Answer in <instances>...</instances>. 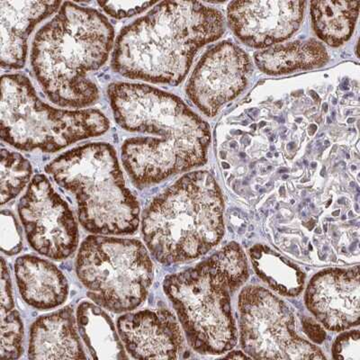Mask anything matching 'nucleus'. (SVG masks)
Here are the masks:
<instances>
[{
  "label": "nucleus",
  "mask_w": 360,
  "mask_h": 360,
  "mask_svg": "<svg viewBox=\"0 0 360 360\" xmlns=\"http://www.w3.org/2000/svg\"><path fill=\"white\" fill-rule=\"evenodd\" d=\"M281 193L282 195L285 194V189H284V188H281Z\"/></svg>",
  "instance_id": "obj_38"
},
{
  "label": "nucleus",
  "mask_w": 360,
  "mask_h": 360,
  "mask_svg": "<svg viewBox=\"0 0 360 360\" xmlns=\"http://www.w3.org/2000/svg\"><path fill=\"white\" fill-rule=\"evenodd\" d=\"M239 308L243 348L253 359H324L316 347L295 333L289 307L266 289H243Z\"/></svg>",
  "instance_id": "obj_9"
},
{
  "label": "nucleus",
  "mask_w": 360,
  "mask_h": 360,
  "mask_svg": "<svg viewBox=\"0 0 360 360\" xmlns=\"http://www.w3.org/2000/svg\"><path fill=\"white\" fill-rule=\"evenodd\" d=\"M311 96H313V98L316 99V101H320L319 96H318V95L315 94V93L314 91H311Z\"/></svg>",
  "instance_id": "obj_32"
},
{
  "label": "nucleus",
  "mask_w": 360,
  "mask_h": 360,
  "mask_svg": "<svg viewBox=\"0 0 360 360\" xmlns=\"http://www.w3.org/2000/svg\"><path fill=\"white\" fill-rule=\"evenodd\" d=\"M24 326L17 310L1 309V349L2 359H17L22 354Z\"/></svg>",
  "instance_id": "obj_24"
},
{
  "label": "nucleus",
  "mask_w": 360,
  "mask_h": 360,
  "mask_svg": "<svg viewBox=\"0 0 360 360\" xmlns=\"http://www.w3.org/2000/svg\"><path fill=\"white\" fill-rule=\"evenodd\" d=\"M265 125H266L265 122H262V123L259 124V127H265Z\"/></svg>",
  "instance_id": "obj_36"
},
{
  "label": "nucleus",
  "mask_w": 360,
  "mask_h": 360,
  "mask_svg": "<svg viewBox=\"0 0 360 360\" xmlns=\"http://www.w3.org/2000/svg\"><path fill=\"white\" fill-rule=\"evenodd\" d=\"M328 123L330 124V119L328 118Z\"/></svg>",
  "instance_id": "obj_42"
},
{
  "label": "nucleus",
  "mask_w": 360,
  "mask_h": 360,
  "mask_svg": "<svg viewBox=\"0 0 360 360\" xmlns=\"http://www.w3.org/2000/svg\"><path fill=\"white\" fill-rule=\"evenodd\" d=\"M250 254L258 275L274 290L288 297L300 294L305 276L297 265L266 246L253 247Z\"/></svg>",
  "instance_id": "obj_21"
},
{
  "label": "nucleus",
  "mask_w": 360,
  "mask_h": 360,
  "mask_svg": "<svg viewBox=\"0 0 360 360\" xmlns=\"http://www.w3.org/2000/svg\"><path fill=\"white\" fill-rule=\"evenodd\" d=\"M141 231L154 258L172 264L199 258L224 233V199L207 172L189 173L150 202Z\"/></svg>",
  "instance_id": "obj_4"
},
{
  "label": "nucleus",
  "mask_w": 360,
  "mask_h": 360,
  "mask_svg": "<svg viewBox=\"0 0 360 360\" xmlns=\"http://www.w3.org/2000/svg\"><path fill=\"white\" fill-rule=\"evenodd\" d=\"M333 358L335 359H360V335L359 330L342 334L334 343Z\"/></svg>",
  "instance_id": "obj_27"
},
{
  "label": "nucleus",
  "mask_w": 360,
  "mask_h": 360,
  "mask_svg": "<svg viewBox=\"0 0 360 360\" xmlns=\"http://www.w3.org/2000/svg\"><path fill=\"white\" fill-rule=\"evenodd\" d=\"M1 273V309H14L15 303L12 295L11 276L4 259H2Z\"/></svg>",
  "instance_id": "obj_28"
},
{
  "label": "nucleus",
  "mask_w": 360,
  "mask_h": 360,
  "mask_svg": "<svg viewBox=\"0 0 360 360\" xmlns=\"http://www.w3.org/2000/svg\"><path fill=\"white\" fill-rule=\"evenodd\" d=\"M326 47L315 40L295 41L259 51L255 63L269 75L290 73L297 70L320 68L328 63Z\"/></svg>",
  "instance_id": "obj_19"
},
{
  "label": "nucleus",
  "mask_w": 360,
  "mask_h": 360,
  "mask_svg": "<svg viewBox=\"0 0 360 360\" xmlns=\"http://www.w3.org/2000/svg\"><path fill=\"white\" fill-rule=\"evenodd\" d=\"M336 149H337V146H335L333 147V152H335Z\"/></svg>",
  "instance_id": "obj_41"
},
{
  "label": "nucleus",
  "mask_w": 360,
  "mask_h": 360,
  "mask_svg": "<svg viewBox=\"0 0 360 360\" xmlns=\"http://www.w3.org/2000/svg\"><path fill=\"white\" fill-rule=\"evenodd\" d=\"M114 41V27L101 12L63 3L32 46V68L47 98L73 108L98 102L99 90L90 73L107 63Z\"/></svg>",
  "instance_id": "obj_3"
},
{
  "label": "nucleus",
  "mask_w": 360,
  "mask_h": 360,
  "mask_svg": "<svg viewBox=\"0 0 360 360\" xmlns=\"http://www.w3.org/2000/svg\"><path fill=\"white\" fill-rule=\"evenodd\" d=\"M25 236L35 252L56 260L72 256L79 231L69 205L44 175L34 176L18 205Z\"/></svg>",
  "instance_id": "obj_10"
},
{
  "label": "nucleus",
  "mask_w": 360,
  "mask_h": 360,
  "mask_svg": "<svg viewBox=\"0 0 360 360\" xmlns=\"http://www.w3.org/2000/svg\"><path fill=\"white\" fill-rule=\"evenodd\" d=\"M317 130V127L315 124H311L309 127V134L314 135L315 131Z\"/></svg>",
  "instance_id": "obj_31"
},
{
  "label": "nucleus",
  "mask_w": 360,
  "mask_h": 360,
  "mask_svg": "<svg viewBox=\"0 0 360 360\" xmlns=\"http://www.w3.org/2000/svg\"><path fill=\"white\" fill-rule=\"evenodd\" d=\"M211 259L224 276L231 292H236L246 282L249 276L246 257L237 243L228 244Z\"/></svg>",
  "instance_id": "obj_23"
},
{
  "label": "nucleus",
  "mask_w": 360,
  "mask_h": 360,
  "mask_svg": "<svg viewBox=\"0 0 360 360\" xmlns=\"http://www.w3.org/2000/svg\"><path fill=\"white\" fill-rule=\"evenodd\" d=\"M252 74L249 57L236 44L221 43L202 56L188 84L186 94L209 117L221 105L236 98Z\"/></svg>",
  "instance_id": "obj_11"
},
{
  "label": "nucleus",
  "mask_w": 360,
  "mask_h": 360,
  "mask_svg": "<svg viewBox=\"0 0 360 360\" xmlns=\"http://www.w3.org/2000/svg\"><path fill=\"white\" fill-rule=\"evenodd\" d=\"M108 96L119 127L149 134L122 146V160L135 186L146 188L207 162L210 127L178 96L128 82L109 85Z\"/></svg>",
  "instance_id": "obj_1"
},
{
  "label": "nucleus",
  "mask_w": 360,
  "mask_h": 360,
  "mask_svg": "<svg viewBox=\"0 0 360 360\" xmlns=\"http://www.w3.org/2000/svg\"><path fill=\"white\" fill-rule=\"evenodd\" d=\"M223 15L199 2L164 1L122 29L112 68L124 78L179 85L200 48L219 39Z\"/></svg>",
  "instance_id": "obj_2"
},
{
  "label": "nucleus",
  "mask_w": 360,
  "mask_h": 360,
  "mask_svg": "<svg viewBox=\"0 0 360 360\" xmlns=\"http://www.w3.org/2000/svg\"><path fill=\"white\" fill-rule=\"evenodd\" d=\"M1 243L2 252L6 255H15L22 249V240L20 227L14 214L9 211H2L1 213Z\"/></svg>",
  "instance_id": "obj_25"
},
{
  "label": "nucleus",
  "mask_w": 360,
  "mask_h": 360,
  "mask_svg": "<svg viewBox=\"0 0 360 360\" xmlns=\"http://www.w3.org/2000/svg\"><path fill=\"white\" fill-rule=\"evenodd\" d=\"M31 163L20 153L1 150V205L11 202L20 194L30 180Z\"/></svg>",
  "instance_id": "obj_22"
},
{
  "label": "nucleus",
  "mask_w": 360,
  "mask_h": 360,
  "mask_svg": "<svg viewBox=\"0 0 360 360\" xmlns=\"http://www.w3.org/2000/svg\"><path fill=\"white\" fill-rule=\"evenodd\" d=\"M236 353V356H228L227 358L228 359H247V356L245 355H243L242 352H234Z\"/></svg>",
  "instance_id": "obj_30"
},
{
  "label": "nucleus",
  "mask_w": 360,
  "mask_h": 360,
  "mask_svg": "<svg viewBox=\"0 0 360 360\" xmlns=\"http://www.w3.org/2000/svg\"><path fill=\"white\" fill-rule=\"evenodd\" d=\"M311 165H313V167H314H314H315V166H316V164L313 163V164H311Z\"/></svg>",
  "instance_id": "obj_44"
},
{
  "label": "nucleus",
  "mask_w": 360,
  "mask_h": 360,
  "mask_svg": "<svg viewBox=\"0 0 360 360\" xmlns=\"http://www.w3.org/2000/svg\"><path fill=\"white\" fill-rule=\"evenodd\" d=\"M354 121H355L354 118H349V120H348V123L349 124H352V122H354Z\"/></svg>",
  "instance_id": "obj_35"
},
{
  "label": "nucleus",
  "mask_w": 360,
  "mask_h": 360,
  "mask_svg": "<svg viewBox=\"0 0 360 360\" xmlns=\"http://www.w3.org/2000/svg\"><path fill=\"white\" fill-rule=\"evenodd\" d=\"M276 105H282V103L281 102H278V103H276Z\"/></svg>",
  "instance_id": "obj_40"
},
{
  "label": "nucleus",
  "mask_w": 360,
  "mask_h": 360,
  "mask_svg": "<svg viewBox=\"0 0 360 360\" xmlns=\"http://www.w3.org/2000/svg\"><path fill=\"white\" fill-rule=\"evenodd\" d=\"M231 147H236V143L231 144Z\"/></svg>",
  "instance_id": "obj_43"
},
{
  "label": "nucleus",
  "mask_w": 360,
  "mask_h": 360,
  "mask_svg": "<svg viewBox=\"0 0 360 360\" xmlns=\"http://www.w3.org/2000/svg\"><path fill=\"white\" fill-rule=\"evenodd\" d=\"M308 309L332 330L358 326L360 318L359 269L323 270L308 285Z\"/></svg>",
  "instance_id": "obj_13"
},
{
  "label": "nucleus",
  "mask_w": 360,
  "mask_h": 360,
  "mask_svg": "<svg viewBox=\"0 0 360 360\" xmlns=\"http://www.w3.org/2000/svg\"><path fill=\"white\" fill-rule=\"evenodd\" d=\"M303 1H236L228 8L234 33L249 46L264 48L290 37L304 18Z\"/></svg>",
  "instance_id": "obj_12"
},
{
  "label": "nucleus",
  "mask_w": 360,
  "mask_h": 360,
  "mask_svg": "<svg viewBox=\"0 0 360 360\" xmlns=\"http://www.w3.org/2000/svg\"><path fill=\"white\" fill-rule=\"evenodd\" d=\"M304 327L305 332L311 340L317 343H321L326 339V334L319 326H317L314 321L311 320H304Z\"/></svg>",
  "instance_id": "obj_29"
},
{
  "label": "nucleus",
  "mask_w": 360,
  "mask_h": 360,
  "mask_svg": "<svg viewBox=\"0 0 360 360\" xmlns=\"http://www.w3.org/2000/svg\"><path fill=\"white\" fill-rule=\"evenodd\" d=\"M294 146H295V143H291L290 144H289L288 148H289V149H292V148L294 147Z\"/></svg>",
  "instance_id": "obj_37"
},
{
  "label": "nucleus",
  "mask_w": 360,
  "mask_h": 360,
  "mask_svg": "<svg viewBox=\"0 0 360 360\" xmlns=\"http://www.w3.org/2000/svg\"><path fill=\"white\" fill-rule=\"evenodd\" d=\"M155 4H157L155 2L139 1L98 2L103 11L109 17L115 19L134 17Z\"/></svg>",
  "instance_id": "obj_26"
},
{
  "label": "nucleus",
  "mask_w": 360,
  "mask_h": 360,
  "mask_svg": "<svg viewBox=\"0 0 360 360\" xmlns=\"http://www.w3.org/2000/svg\"><path fill=\"white\" fill-rule=\"evenodd\" d=\"M223 167L224 169H229V165L227 163H223Z\"/></svg>",
  "instance_id": "obj_33"
},
{
  "label": "nucleus",
  "mask_w": 360,
  "mask_h": 360,
  "mask_svg": "<svg viewBox=\"0 0 360 360\" xmlns=\"http://www.w3.org/2000/svg\"><path fill=\"white\" fill-rule=\"evenodd\" d=\"M1 91V139L18 150L56 153L101 136L110 127L108 118L96 109L63 110L45 104L22 74L3 76Z\"/></svg>",
  "instance_id": "obj_6"
},
{
  "label": "nucleus",
  "mask_w": 360,
  "mask_h": 360,
  "mask_svg": "<svg viewBox=\"0 0 360 360\" xmlns=\"http://www.w3.org/2000/svg\"><path fill=\"white\" fill-rule=\"evenodd\" d=\"M323 110L326 112L327 109H328V105L326 104H326H323Z\"/></svg>",
  "instance_id": "obj_34"
},
{
  "label": "nucleus",
  "mask_w": 360,
  "mask_h": 360,
  "mask_svg": "<svg viewBox=\"0 0 360 360\" xmlns=\"http://www.w3.org/2000/svg\"><path fill=\"white\" fill-rule=\"evenodd\" d=\"M57 184L75 195L80 224L103 236H129L140 224L139 202L125 184L114 147L74 148L45 167Z\"/></svg>",
  "instance_id": "obj_5"
},
{
  "label": "nucleus",
  "mask_w": 360,
  "mask_h": 360,
  "mask_svg": "<svg viewBox=\"0 0 360 360\" xmlns=\"http://www.w3.org/2000/svg\"><path fill=\"white\" fill-rule=\"evenodd\" d=\"M125 349L138 359H174L184 339L174 315L168 310H143L123 315L117 321Z\"/></svg>",
  "instance_id": "obj_14"
},
{
  "label": "nucleus",
  "mask_w": 360,
  "mask_h": 360,
  "mask_svg": "<svg viewBox=\"0 0 360 360\" xmlns=\"http://www.w3.org/2000/svg\"><path fill=\"white\" fill-rule=\"evenodd\" d=\"M15 272L21 297L32 307L53 309L67 300V278L48 260L32 255L19 257Z\"/></svg>",
  "instance_id": "obj_17"
},
{
  "label": "nucleus",
  "mask_w": 360,
  "mask_h": 360,
  "mask_svg": "<svg viewBox=\"0 0 360 360\" xmlns=\"http://www.w3.org/2000/svg\"><path fill=\"white\" fill-rule=\"evenodd\" d=\"M164 291L172 301L189 344L200 354H221L236 346L229 285L209 258L169 276Z\"/></svg>",
  "instance_id": "obj_7"
},
{
  "label": "nucleus",
  "mask_w": 360,
  "mask_h": 360,
  "mask_svg": "<svg viewBox=\"0 0 360 360\" xmlns=\"http://www.w3.org/2000/svg\"><path fill=\"white\" fill-rule=\"evenodd\" d=\"M359 4V1L311 2L315 33L332 46L345 43L354 31Z\"/></svg>",
  "instance_id": "obj_20"
},
{
  "label": "nucleus",
  "mask_w": 360,
  "mask_h": 360,
  "mask_svg": "<svg viewBox=\"0 0 360 360\" xmlns=\"http://www.w3.org/2000/svg\"><path fill=\"white\" fill-rule=\"evenodd\" d=\"M60 5L63 3L59 1H0L3 69L19 70L25 66L29 35Z\"/></svg>",
  "instance_id": "obj_15"
},
{
  "label": "nucleus",
  "mask_w": 360,
  "mask_h": 360,
  "mask_svg": "<svg viewBox=\"0 0 360 360\" xmlns=\"http://www.w3.org/2000/svg\"><path fill=\"white\" fill-rule=\"evenodd\" d=\"M252 128L253 130H255L256 128H257L256 124H252Z\"/></svg>",
  "instance_id": "obj_39"
},
{
  "label": "nucleus",
  "mask_w": 360,
  "mask_h": 360,
  "mask_svg": "<svg viewBox=\"0 0 360 360\" xmlns=\"http://www.w3.org/2000/svg\"><path fill=\"white\" fill-rule=\"evenodd\" d=\"M77 275L88 297L114 313L140 307L153 283V262L137 240L93 236L79 248Z\"/></svg>",
  "instance_id": "obj_8"
},
{
  "label": "nucleus",
  "mask_w": 360,
  "mask_h": 360,
  "mask_svg": "<svg viewBox=\"0 0 360 360\" xmlns=\"http://www.w3.org/2000/svg\"><path fill=\"white\" fill-rule=\"evenodd\" d=\"M80 335L96 359H127L110 317L99 305L83 302L77 310Z\"/></svg>",
  "instance_id": "obj_18"
},
{
  "label": "nucleus",
  "mask_w": 360,
  "mask_h": 360,
  "mask_svg": "<svg viewBox=\"0 0 360 360\" xmlns=\"http://www.w3.org/2000/svg\"><path fill=\"white\" fill-rule=\"evenodd\" d=\"M28 358L31 359H85L73 310L68 307L41 316L31 328Z\"/></svg>",
  "instance_id": "obj_16"
}]
</instances>
